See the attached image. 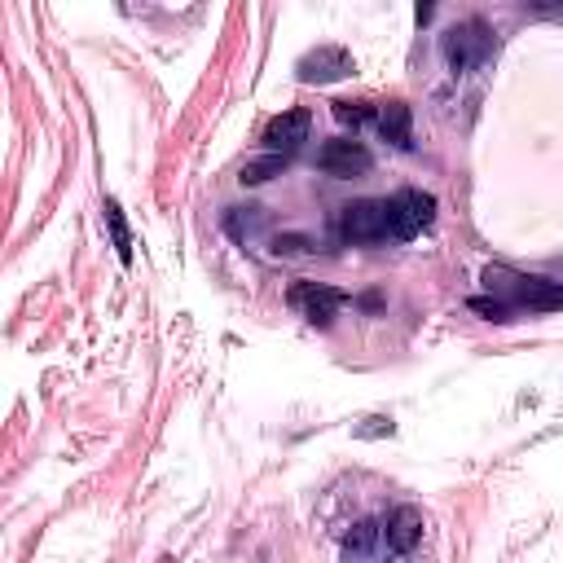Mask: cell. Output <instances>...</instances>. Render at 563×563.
I'll return each mask as SVG.
<instances>
[{
    "label": "cell",
    "instance_id": "obj_5",
    "mask_svg": "<svg viewBox=\"0 0 563 563\" xmlns=\"http://www.w3.org/2000/svg\"><path fill=\"white\" fill-rule=\"evenodd\" d=\"M352 70H356V62H352V53L339 48V44H317V48H308V53L299 57V66H295L299 84H334V79H347Z\"/></svg>",
    "mask_w": 563,
    "mask_h": 563
},
{
    "label": "cell",
    "instance_id": "obj_11",
    "mask_svg": "<svg viewBox=\"0 0 563 563\" xmlns=\"http://www.w3.org/2000/svg\"><path fill=\"white\" fill-rule=\"evenodd\" d=\"M378 132H383V141H391L396 150H409V145H413L409 106H405V101H387V106L378 110Z\"/></svg>",
    "mask_w": 563,
    "mask_h": 563
},
{
    "label": "cell",
    "instance_id": "obj_2",
    "mask_svg": "<svg viewBox=\"0 0 563 563\" xmlns=\"http://www.w3.org/2000/svg\"><path fill=\"white\" fill-rule=\"evenodd\" d=\"M493 48H497V40H493V31H488L479 18H466V22H457V26L444 35V62H449L453 75H462V70L488 62Z\"/></svg>",
    "mask_w": 563,
    "mask_h": 563
},
{
    "label": "cell",
    "instance_id": "obj_3",
    "mask_svg": "<svg viewBox=\"0 0 563 563\" xmlns=\"http://www.w3.org/2000/svg\"><path fill=\"white\" fill-rule=\"evenodd\" d=\"M383 207H387V233H396L400 242L418 238V233L435 220V198L422 194V189H400V194H391Z\"/></svg>",
    "mask_w": 563,
    "mask_h": 563
},
{
    "label": "cell",
    "instance_id": "obj_16",
    "mask_svg": "<svg viewBox=\"0 0 563 563\" xmlns=\"http://www.w3.org/2000/svg\"><path fill=\"white\" fill-rule=\"evenodd\" d=\"M471 308L484 312V317H493V321H510V308L501 299H471Z\"/></svg>",
    "mask_w": 563,
    "mask_h": 563
},
{
    "label": "cell",
    "instance_id": "obj_13",
    "mask_svg": "<svg viewBox=\"0 0 563 563\" xmlns=\"http://www.w3.org/2000/svg\"><path fill=\"white\" fill-rule=\"evenodd\" d=\"M286 163L290 158H282V154H264V158H255V163H246L242 167V185H264V180H273V176H282L286 172Z\"/></svg>",
    "mask_w": 563,
    "mask_h": 563
},
{
    "label": "cell",
    "instance_id": "obj_6",
    "mask_svg": "<svg viewBox=\"0 0 563 563\" xmlns=\"http://www.w3.org/2000/svg\"><path fill=\"white\" fill-rule=\"evenodd\" d=\"M317 167H321L325 176H334V180H352V176H365V172L374 167V154H369L361 141L339 136V141H325V145L317 150Z\"/></svg>",
    "mask_w": 563,
    "mask_h": 563
},
{
    "label": "cell",
    "instance_id": "obj_15",
    "mask_svg": "<svg viewBox=\"0 0 563 563\" xmlns=\"http://www.w3.org/2000/svg\"><path fill=\"white\" fill-rule=\"evenodd\" d=\"M273 251H277V255H308V238H299V233L273 238Z\"/></svg>",
    "mask_w": 563,
    "mask_h": 563
},
{
    "label": "cell",
    "instance_id": "obj_9",
    "mask_svg": "<svg viewBox=\"0 0 563 563\" xmlns=\"http://www.w3.org/2000/svg\"><path fill=\"white\" fill-rule=\"evenodd\" d=\"M383 541H387V554H409L422 541V510L418 506H396L383 523Z\"/></svg>",
    "mask_w": 563,
    "mask_h": 563
},
{
    "label": "cell",
    "instance_id": "obj_8",
    "mask_svg": "<svg viewBox=\"0 0 563 563\" xmlns=\"http://www.w3.org/2000/svg\"><path fill=\"white\" fill-rule=\"evenodd\" d=\"M308 128H312V119H308V110H282L277 119H268V128H264V150L268 154H282V158H290L303 141H308Z\"/></svg>",
    "mask_w": 563,
    "mask_h": 563
},
{
    "label": "cell",
    "instance_id": "obj_7",
    "mask_svg": "<svg viewBox=\"0 0 563 563\" xmlns=\"http://www.w3.org/2000/svg\"><path fill=\"white\" fill-rule=\"evenodd\" d=\"M286 299H290V308H295L303 321H312V325H330V317L347 303V295H343V290L321 286V282H295Z\"/></svg>",
    "mask_w": 563,
    "mask_h": 563
},
{
    "label": "cell",
    "instance_id": "obj_4",
    "mask_svg": "<svg viewBox=\"0 0 563 563\" xmlns=\"http://www.w3.org/2000/svg\"><path fill=\"white\" fill-rule=\"evenodd\" d=\"M339 233L343 242H356V246H369V242H383L387 238V207L374 202V198H356L339 211Z\"/></svg>",
    "mask_w": 563,
    "mask_h": 563
},
{
    "label": "cell",
    "instance_id": "obj_10",
    "mask_svg": "<svg viewBox=\"0 0 563 563\" xmlns=\"http://www.w3.org/2000/svg\"><path fill=\"white\" fill-rule=\"evenodd\" d=\"M387 554V541H383V528L374 519H361L347 537H343V559L347 563H374Z\"/></svg>",
    "mask_w": 563,
    "mask_h": 563
},
{
    "label": "cell",
    "instance_id": "obj_1",
    "mask_svg": "<svg viewBox=\"0 0 563 563\" xmlns=\"http://www.w3.org/2000/svg\"><path fill=\"white\" fill-rule=\"evenodd\" d=\"M484 286H488L493 299H501L506 308H528V312L563 308V282H550V277H528V273L488 264V268H484Z\"/></svg>",
    "mask_w": 563,
    "mask_h": 563
},
{
    "label": "cell",
    "instance_id": "obj_17",
    "mask_svg": "<svg viewBox=\"0 0 563 563\" xmlns=\"http://www.w3.org/2000/svg\"><path fill=\"white\" fill-rule=\"evenodd\" d=\"M369 427H356V435H391L396 427H391V418H365Z\"/></svg>",
    "mask_w": 563,
    "mask_h": 563
},
{
    "label": "cell",
    "instance_id": "obj_12",
    "mask_svg": "<svg viewBox=\"0 0 563 563\" xmlns=\"http://www.w3.org/2000/svg\"><path fill=\"white\" fill-rule=\"evenodd\" d=\"M106 229H110V238H114V251H119V260L128 264L132 260V233H128V224H123V211H119V202L114 198H106Z\"/></svg>",
    "mask_w": 563,
    "mask_h": 563
},
{
    "label": "cell",
    "instance_id": "obj_14",
    "mask_svg": "<svg viewBox=\"0 0 563 563\" xmlns=\"http://www.w3.org/2000/svg\"><path fill=\"white\" fill-rule=\"evenodd\" d=\"M334 119L356 128V123H365V119H369V106H365V101H334Z\"/></svg>",
    "mask_w": 563,
    "mask_h": 563
}]
</instances>
